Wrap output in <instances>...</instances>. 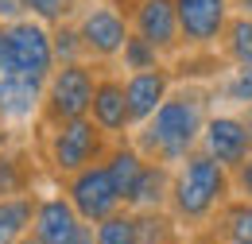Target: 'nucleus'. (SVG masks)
<instances>
[{"label": "nucleus", "mask_w": 252, "mask_h": 244, "mask_svg": "<svg viewBox=\"0 0 252 244\" xmlns=\"http://www.w3.org/2000/svg\"><path fill=\"white\" fill-rule=\"evenodd\" d=\"M202 124H206V101H202V93H194V90L167 93V101L140 124L136 148L148 159H159L167 167L183 163L198 148V140H202Z\"/></svg>", "instance_id": "obj_1"}, {"label": "nucleus", "mask_w": 252, "mask_h": 244, "mask_svg": "<svg viewBox=\"0 0 252 244\" xmlns=\"http://www.w3.org/2000/svg\"><path fill=\"white\" fill-rule=\"evenodd\" d=\"M229 186H233V175L218 159H210L202 148H194L171 175V194H167L171 214L187 225H198V221L214 217L225 206Z\"/></svg>", "instance_id": "obj_2"}, {"label": "nucleus", "mask_w": 252, "mask_h": 244, "mask_svg": "<svg viewBox=\"0 0 252 244\" xmlns=\"http://www.w3.org/2000/svg\"><path fill=\"white\" fill-rule=\"evenodd\" d=\"M43 159L47 167L59 175V179H70L74 171L90 167L97 159H105L109 152V136L97 128L90 117H74V121H59V124H43Z\"/></svg>", "instance_id": "obj_3"}, {"label": "nucleus", "mask_w": 252, "mask_h": 244, "mask_svg": "<svg viewBox=\"0 0 252 244\" xmlns=\"http://www.w3.org/2000/svg\"><path fill=\"white\" fill-rule=\"evenodd\" d=\"M97 86V70L90 59L82 62H59L43 86V109L39 121L43 124H59L74 121V117H90V101H94Z\"/></svg>", "instance_id": "obj_4"}, {"label": "nucleus", "mask_w": 252, "mask_h": 244, "mask_svg": "<svg viewBox=\"0 0 252 244\" xmlns=\"http://www.w3.org/2000/svg\"><path fill=\"white\" fill-rule=\"evenodd\" d=\"M78 35H82V47H86V59L90 62H113L121 55L128 39V16L113 4V0H90L82 4V12L74 16Z\"/></svg>", "instance_id": "obj_5"}, {"label": "nucleus", "mask_w": 252, "mask_h": 244, "mask_svg": "<svg viewBox=\"0 0 252 244\" xmlns=\"http://www.w3.org/2000/svg\"><path fill=\"white\" fill-rule=\"evenodd\" d=\"M43 109V86L16 66L8 43H4V24H0V121L8 124H35Z\"/></svg>", "instance_id": "obj_6"}, {"label": "nucleus", "mask_w": 252, "mask_h": 244, "mask_svg": "<svg viewBox=\"0 0 252 244\" xmlns=\"http://www.w3.org/2000/svg\"><path fill=\"white\" fill-rule=\"evenodd\" d=\"M63 194L70 198V206L78 210V217L90 221V225H97L101 217H109L113 210L125 206L121 194H117V186H113V175H109L105 159H97V163H90V167L74 171V175L66 179Z\"/></svg>", "instance_id": "obj_7"}, {"label": "nucleus", "mask_w": 252, "mask_h": 244, "mask_svg": "<svg viewBox=\"0 0 252 244\" xmlns=\"http://www.w3.org/2000/svg\"><path fill=\"white\" fill-rule=\"evenodd\" d=\"M4 43H8V51H12L16 66L32 78L35 86H47V78H51V70H55L51 28L39 24V20H32V16H24V20L4 24Z\"/></svg>", "instance_id": "obj_8"}, {"label": "nucleus", "mask_w": 252, "mask_h": 244, "mask_svg": "<svg viewBox=\"0 0 252 244\" xmlns=\"http://www.w3.org/2000/svg\"><path fill=\"white\" fill-rule=\"evenodd\" d=\"M128 16V28L144 35L156 51L175 55L183 51V35H179V16H175V0H113Z\"/></svg>", "instance_id": "obj_9"}, {"label": "nucleus", "mask_w": 252, "mask_h": 244, "mask_svg": "<svg viewBox=\"0 0 252 244\" xmlns=\"http://www.w3.org/2000/svg\"><path fill=\"white\" fill-rule=\"evenodd\" d=\"M179 35L190 51H210L221 43V31L233 16V0H175Z\"/></svg>", "instance_id": "obj_10"}, {"label": "nucleus", "mask_w": 252, "mask_h": 244, "mask_svg": "<svg viewBox=\"0 0 252 244\" xmlns=\"http://www.w3.org/2000/svg\"><path fill=\"white\" fill-rule=\"evenodd\" d=\"M198 148L210 155V159H218L221 167L233 175V171L252 155V136H249V128H245L241 117H233V113H218V117H206Z\"/></svg>", "instance_id": "obj_11"}, {"label": "nucleus", "mask_w": 252, "mask_h": 244, "mask_svg": "<svg viewBox=\"0 0 252 244\" xmlns=\"http://www.w3.org/2000/svg\"><path fill=\"white\" fill-rule=\"evenodd\" d=\"M82 217L70 206L66 194H47L35 198V217H32V237L39 244H74L82 233Z\"/></svg>", "instance_id": "obj_12"}, {"label": "nucleus", "mask_w": 252, "mask_h": 244, "mask_svg": "<svg viewBox=\"0 0 252 244\" xmlns=\"http://www.w3.org/2000/svg\"><path fill=\"white\" fill-rule=\"evenodd\" d=\"M171 82H175V74H171V66H163V62L152 66V70H136V74L125 78V101H128V121H132V128H140V124L167 101Z\"/></svg>", "instance_id": "obj_13"}, {"label": "nucleus", "mask_w": 252, "mask_h": 244, "mask_svg": "<svg viewBox=\"0 0 252 244\" xmlns=\"http://www.w3.org/2000/svg\"><path fill=\"white\" fill-rule=\"evenodd\" d=\"M90 121L109 136H125L132 121H128V101H125V78H113V74H97L94 86V101H90Z\"/></svg>", "instance_id": "obj_14"}, {"label": "nucleus", "mask_w": 252, "mask_h": 244, "mask_svg": "<svg viewBox=\"0 0 252 244\" xmlns=\"http://www.w3.org/2000/svg\"><path fill=\"white\" fill-rule=\"evenodd\" d=\"M167 194H171V167L159 163V159H148L140 167L132 190H128L125 206L128 210H163L167 206Z\"/></svg>", "instance_id": "obj_15"}, {"label": "nucleus", "mask_w": 252, "mask_h": 244, "mask_svg": "<svg viewBox=\"0 0 252 244\" xmlns=\"http://www.w3.org/2000/svg\"><path fill=\"white\" fill-rule=\"evenodd\" d=\"M32 217H35V194L0 198V244H20L32 233Z\"/></svg>", "instance_id": "obj_16"}, {"label": "nucleus", "mask_w": 252, "mask_h": 244, "mask_svg": "<svg viewBox=\"0 0 252 244\" xmlns=\"http://www.w3.org/2000/svg\"><path fill=\"white\" fill-rule=\"evenodd\" d=\"M144 163H148V155L140 152L136 144H113V148L105 152V167H109V175H113V186H117L121 202L128 198V190H132V183H136V175H140Z\"/></svg>", "instance_id": "obj_17"}, {"label": "nucleus", "mask_w": 252, "mask_h": 244, "mask_svg": "<svg viewBox=\"0 0 252 244\" xmlns=\"http://www.w3.org/2000/svg\"><path fill=\"white\" fill-rule=\"evenodd\" d=\"M35 183V167L28 163L24 152H12V144L0 152V198H20L32 194Z\"/></svg>", "instance_id": "obj_18"}, {"label": "nucleus", "mask_w": 252, "mask_h": 244, "mask_svg": "<svg viewBox=\"0 0 252 244\" xmlns=\"http://www.w3.org/2000/svg\"><path fill=\"white\" fill-rule=\"evenodd\" d=\"M94 244H140V221L136 210H113L109 217H101L94 225Z\"/></svg>", "instance_id": "obj_19"}, {"label": "nucleus", "mask_w": 252, "mask_h": 244, "mask_svg": "<svg viewBox=\"0 0 252 244\" xmlns=\"http://www.w3.org/2000/svg\"><path fill=\"white\" fill-rule=\"evenodd\" d=\"M221 51H225V59L233 62V66H241V62H252V16L245 12H233L229 16V24L221 31Z\"/></svg>", "instance_id": "obj_20"}, {"label": "nucleus", "mask_w": 252, "mask_h": 244, "mask_svg": "<svg viewBox=\"0 0 252 244\" xmlns=\"http://www.w3.org/2000/svg\"><path fill=\"white\" fill-rule=\"evenodd\" d=\"M121 66H125L128 74H136V70H152V66H159L163 62V51H156L144 35H136V31H128L125 47H121Z\"/></svg>", "instance_id": "obj_21"}, {"label": "nucleus", "mask_w": 252, "mask_h": 244, "mask_svg": "<svg viewBox=\"0 0 252 244\" xmlns=\"http://www.w3.org/2000/svg\"><path fill=\"white\" fill-rule=\"evenodd\" d=\"M51 51H55V66L59 62H82L86 59V47H82V35L74 20H63L51 28Z\"/></svg>", "instance_id": "obj_22"}, {"label": "nucleus", "mask_w": 252, "mask_h": 244, "mask_svg": "<svg viewBox=\"0 0 252 244\" xmlns=\"http://www.w3.org/2000/svg\"><path fill=\"white\" fill-rule=\"evenodd\" d=\"M225 244H252V202H233L225 210V225H221Z\"/></svg>", "instance_id": "obj_23"}, {"label": "nucleus", "mask_w": 252, "mask_h": 244, "mask_svg": "<svg viewBox=\"0 0 252 244\" xmlns=\"http://www.w3.org/2000/svg\"><path fill=\"white\" fill-rule=\"evenodd\" d=\"M78 12H82V0H28V16L47 24V28H55L63 20H74Z\"/></svg>", "instance_id": "obj_24"}, {"label": "nucleus", "mask_w": 252, "mask_h": 244, "mask_svg": "<svg viewBox=\"0 0 252 244\" xmlns=\"http://www.w3.org/2000/svg\"><path fill=\"white\" fill-rule=\"evenodd\" d=\"M221 97L229 101V105H249L252 101V62H241V66H233L229 70V78H225V86H221Z\"/></svg>", "instance_id": "obj_25"}, {"label": "nucleus", "mask_w": 252, "mask_h": 244, "mask_svg": "<svg viewBox=\"0 0 252 244\" xmlns=\"http://www.w3.org/2000/svg\"><path fill=\"white\" fill-rule=\"evenodd\" d=\"M233 190H237L245 202H252V155L237 167V171H233Z\"/></svg>", "instance_id": "obj_26"}, {"label": "nucleus", "mask_w": 252, "mask_h": 244, "mask_svg": "<svg viewBox=\"0 0 252 244\" xmlns=\"http://www.w3.org/2000/svg\"><path fill=\"white\" fill-rule=\"evenodd\" d=\"M24 16H28V0H0V24L24 20Z\"/></svg>", "instance_id": "obj_27"}, {"label": "nucleus", "mask_w": 252, "mask_h": 244, "mask_svg": "<svg viewBox=\"0 0 252 244\" xmlns=\"http://www.w3.org/2000/svg\"><path fill=\"white\" fill-rule=\"evenodd\" d=\"M8 144H12V132H8V124L0 121V152H4V148H8Z\"/></svg>", "instance_id": "obj_28"}, {"label": "nucleus", "mask_w": 252, "mask_h": 244, "mask_svg": "<svg viewBox=\"0 0 252 244\" xmlns=\"http://www.w3.org/2000/svg\"><path fill=\"white\" fill-rule=\"evenodd\" d=\"M241 121H245V128H249V136H252V101L245 105V113H241Z\"/></svg>", "instance_id": "obj_29"}, {"label": "nucleus", "mask_w": 252, "mask_h": 244, "mask_svg": "<svg viewBox=\"0 0 252 244\" xmlns=\"http://www.w3.org/2000/svg\"><path fill=\"white\" fill-rule=\"evenodd\" d=\"M233 8H237V12H245V16H252V0H233Z\"/></svg>", "instance_id": "obj_30"}, {"label": "nucleus", "mask_w": 252, "mask_h": 244, "mask_svg": "<svg viewBox=\"0 0 252 244\" xmlns=\"http://www.w3.org/2000/svg\"><path fill=\"white\" fill-rule=\"evenodd\" d=\"M20 244H39V241H35V237H32V233H28V237H24V241H20Z\"/></svg>", "instance_id": "obj_31"}, {"label": "nucleus", "mask_w": 252, "mask_h": 244, "mask_svg": "<svg viewBox=\"0 0 252 244\" xmlns=\"http://www.w3.org/2000/svg\"><path fill=\"white\" fill-rule=\"evenodd\" d=\"M148 244H156V241H148Z\"/></svg>", "instance_id": "obj_32"}]
</instances>
